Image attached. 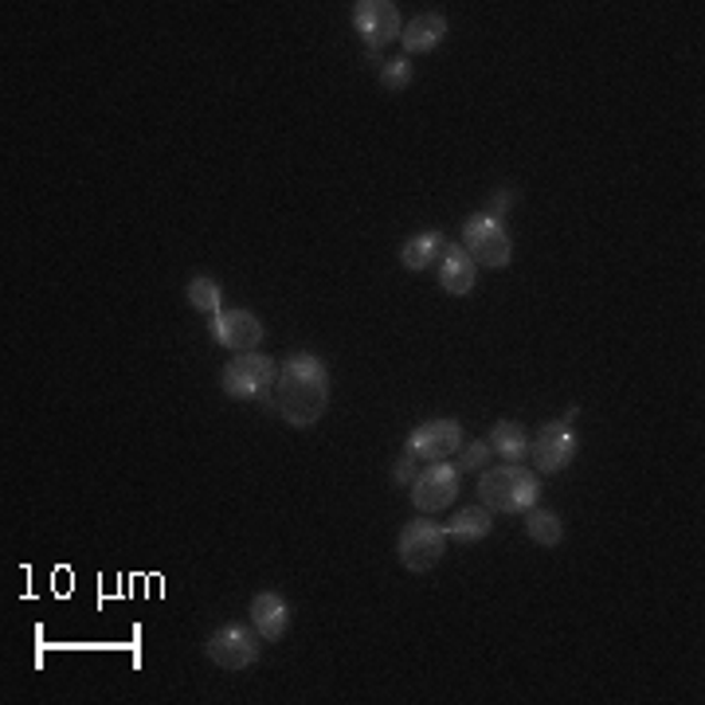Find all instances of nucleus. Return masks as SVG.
<instances>
[{"mask_svg": "<svg viewBox=\"0 0 705 705\" xmlns=\"http://www.w3.org/2000/svg\"><path fill=\"white\" fill-rule=\"evenodd\" d=\"M275 408L291 428H314L329 408V372L314 352H294L278 365Z\"/></svg>", "mask_w": 705, "mask_h": 705, "instance_id": "obj_1", "label": "nucleus"}, {"mask_svg": "<svg viewBox=\"0 0 705 705\" xmlns=\"http://www.w3.org/2000/svg\"><path fill=\"white\" fill-rule=\"evenodd\" d=\"M478 498L482 506L498 509V514H522V509H534L541 498V478L534 471H525L522 463L494 466L478 478Z\"/></svg>", "mask_w": 705, "mask_h": 705, "instance_id": "obj_2", "label": "nucleus"}, {"mask_svg": "<svg viewBox=\"0 0 705 705\" xmlns=\"http://www.w3.org/2000/svg\"><path fill=\"white\" fill-rule=\"evenodd\" d=\"M463 251L491 271L509 267V259H514L509 232L502 228V220H494V215H486V212H474L463 224Z\"/></svg>", "mask_w": 705, "mask_h": 705, "instance_id": "obj_3", "label": "nucleus"}, {"mask_svg": "<svg viewBox=\"0 0 705 705\" xmlns=\"http://www.w3.org/2000/svg\"><path fill=\"white\" fill-rule=\"evenodd\" d=\"M443 549H448V529L428 517H415L400 529V541H396V553L404 560L408 572H428L443 560Z\"/></svg>", "mask_w": 705, "mask_h": 705, "instance_id": "obj_4", "label": "nucleus"}, {"mask_svg": "<svg viewBox=\"0 0 705 705\" xmlns=\"http://www.w3.org/2000/svg\"><path fill=\"white\" fill-rule=\"evenodd\" d=\"M278 365L263 352H240L224 369V392L235 400H267L275 392Z\"/></svg>", "mask_w": 705, "mask_h": 705, "instance_id": "obj_5", "label": "nucleus"}, {"mask_svg": "<svg viewBox=\"0 0 705 705\" xmlns=\"http://www.w3.org/2000/svg\"><path fill=\"white\" fill-rule=\"evenodd\" d=\"M352 28H357V35H361L372 55L380 48H388L392 40H400V32H404L400 9H396L392 0H361V4H352Z\"/></svg>", "mask_w": 705, "mask_h": 705, "instance_id": "obj_6", "label": "nucleus"}, {"mask_svg": "<svg viewBox=\"0 0 705 705\" xmlns=\"http://www.w3.org/2000/svg\"><path fill=\"white\" fill-rule=\"evenodd\" d=\"M463 448V428L455 420H431L408 435V451L423 463H448Z\"/></svg>", "mask_w": 705, "mask_h": 705, "instance_id": "obj_7", "label": "nucleus"}, {"mask_svg": "<svg viewBox=\"0 0 705 705\" xmlns=\"http://www.w3.org/2000/svg\"><path fill=\"white\" fill-rule=\"evenodd\" d=\"M459 498V471L451 463H431L423 474H415L412 482V502L415 509L439 514Z\"/></svg>", "mask_w": 705, "mask_h": 705, "instance_id": "obj_8", "label": "nucleus"}, {"mask_svg": "<svg viewBox=\"0 0 705 705\" xmlns=\"http://www.w3.org/2000/svg\"><path fill=\"white\" fill-rule=\"evenodd\" d=\"M577 431L568 423H549V428H541L537 443H529V455H534V466L541 474H557L577 459Z\"/></svg>", "mask_w": 705, "mask_h": 705, "instance_id": "obj_9", "label": "nucleus"}, {"mask_svg": "<svg viewBox=\"0 0 705 705\" xmlns=\"http://www.w3.org/2000/svg\"><path fill=\"white\" fill-rule=\"evenodd\" d=\"M208 659L224 671H243L259 659V643L248 628H220L208 639Z\"/></svg>", "mask_w": 705, "mask_h": 705, "instance_id": "obj_10", "label": "nucleus"}, {"mask_svg": "<svg viewBox=\"0 0 705 705\" xmlns=\"http://www.w3.org/2000/svg\"><path fill=\"white\" fill-rule=\"evenodd\" d=\"M212 337L220 345L235 352H255L259 341H263V322L255 318L251 311H228L212 318Z\"/></svg>", "mask_w": 705, "mask_h": 705, "instance_id": "obj_11", "label": "nucleus"}, {"mask_svg": "<svg viewBox=\"0 0 705 705\" xmlns=\"http://www.w3.org/2000/svg\"><path fill=\"white\" fill-rule=\"evenodd\" d=\"M251 623H255V631L263 639L278 643L286 623H291V603H286L278 592H259L255 600H251Z\"/></svg>", "mask_w": 705, "mask_h": 705, "instance_id": "obj_12", "label": "nucleus"}, {"mask_svg": "<svg viewBox=\"0 0 705 705\" xmlns=\"http://www.w3.org/2000/svg\"><path fill=\"white\" fill-rule=\"evenodd\" d=\"M443 40H448V20L439 17V12H423V17H415L412 24L400 32L404 55H428L435 52Z\"/></svg>", "mask_w": 705, "mask_h": 705, "instance_id": "obj_13", "label": "nucleus"}, {"mask_svg": "<svg viewBox=\"0 0 705 705\" xmlns=\"http://www.w3.org/2000/svg\"><path fill=\"white\" fill-rule=\"evenodd\" d=\"M439 283L448 294H466L474 286V259L463 251V243H448L439 259Z\"/></svg>", "mask_w": 705, "mask_h": 705, "instance_id": "obj_14", "label": "nucleus"}, {"mask_svg": "<svg viewBox=\"0 0 705 705\" xmlns=\"http://www.w3.org/2000/svg\"><path fill=\"white\" fill-rule=\"evenodd\" d=\"M443 251H448V240L439 232H420L412 235V240L404 243V251H400V263H404L408 271H428L435 259H443Z\"/></svg>", "mask_w": 705, "mask_h": 705, "instance_id": "obj_15", "label": "nucleus"}, {"mask_svg": "<svg viewBox=\"0 0 705 705\" xmlns=\"http://www.w3.org/2000/svg\"><path fill=\"white\" fill-rule=\"evenodd\" d=\"M491 451H498L506 463H522V459H529V435H525L522 423H494L491 431Z\"/></svg>", "mask_w": 705, "mask_h": 705, "instance_id": "obj_16", "label": "nucleus"}, {"mask_svg": "<svg viewBox=\"0 0 705 705\" xmlns=\"http://www.w3.org/2000/svg\"><path fill=\"white\" fill-rule=\"evenodd\" d=\"M491 525H494V514L486 506H474V509H459L455 517L448 522V537L451 541H478V537L491 534Z\"/></svg>", "mask_w": 705, "mask_h": 705, "instance_id": "obj_17", "label": "nucleus"}, {"mask_svg": "<svg viewBox=\"0 0 705 705\" xmlns=\"http://www.w3.org/2000/svg\"><path fill=\"white\" fill-rule=\"evenodd\" d=\"M525 529H529V537L537 545H549V549L565 537V525H560V517L553 509H525Z\"/></svg>", "mask_w": 705, "mask_h": 705, "instance_id": "obj_18", "label": "nucleus"}, {"mask_svg": "<svg viewBox=\"0 0 705 705\" xmlns=\"http://www.w3.org/2000/svg\"><path fill=\"white\" fill-rule=\"evenodd\" d=\"M220 302H224V294H220V283L215 278H208V275H197L189 283V306H197L200 314H224L220 311Z\"/></svg>", "mask_w": 705, "mask_h": 705, "instance_id": "obj_19", "label": "nucleus"}, {"mask_svg": "<svg viewBox=\"0 0 705 705\" xmlns=\"http://www.w3.org/2000/svg\"><path fill=\"white\" fill-rule=\"evenodd\" d=\"M380 83H385V91H404V86L412 83V60H408V55H400V60L385 63V71H380Z\"/></svg>", "mask_w": 705, "mask_h": 705, "instance_id": "obj_20", "label": "nucleus"}, {"mask_svg": "<svg viewBox=\"0 0 705 705\" xmlns=\"http://www.w3.org/2000/svg\"><path fill=\"white\" fill-rule=\"evenodd\" d=\"M486 459H491V443H474V448H466L463 455H459L455 471H478V466H486Z\"/></svg>", "mask_w": 705, "mask_h": 705, "instance_id": "obj_21", "label": "nucleus"}, {"mask_svg": "<svg viewBox=\"0 0 705 705\" xmlns=\"http://www.w3.org/2000/svg\"><path fill=\"white\" fill-rule=\"evenodd\" d=\"M392 478L400 482V486H412V482H415V455H412V451H404V455L396 459Z\"/></svg>", "mask_w": 705, "mask_h": 705, "instance_id": "obj_22", "label": "nucleus"}, {"mask_svg": "<svg viewBox=\"0 0 705 705\" xmlns=\"http://www.w3.org/2000/svg\"><path fill=\"white\" fill-rule=\"evenodd\" d=\"M509 204H514V189H498V192H494V200H491V208H486V215H494V220H502Z\"/></svg>", "mask_w": 705, "mask_h": 705, "instance_id": "obj_23", "label": "nucleus"}]
</instances>
